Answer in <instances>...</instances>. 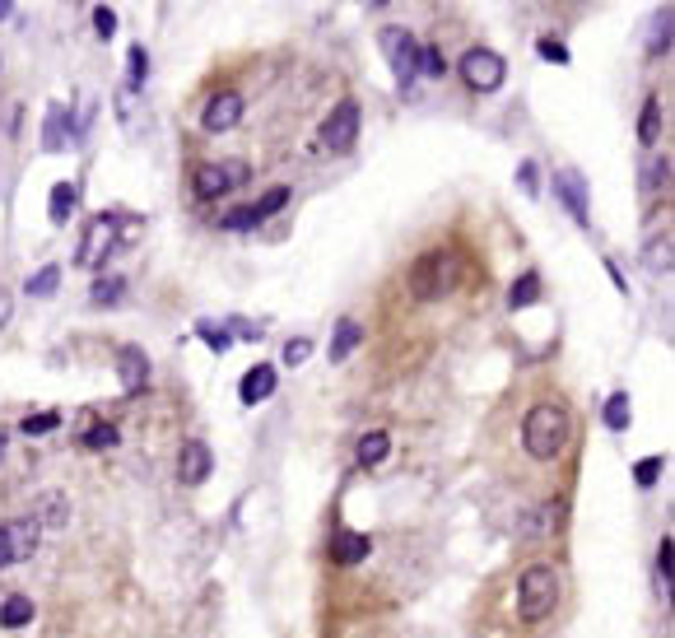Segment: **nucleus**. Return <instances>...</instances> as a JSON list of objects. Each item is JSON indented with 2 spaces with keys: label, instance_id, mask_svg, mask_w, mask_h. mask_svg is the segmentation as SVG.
Wrapping results in <instances>:
<instances>
[{
  "label": "nucleus",
  "instance_id": "obj_1",
  "mask_svg": "<svg viewBox=\"0 0 675 638\" xmlns=\"http://www.w3.org/2000/svg\"><path fill=\"white\" fill-rule=\"evenodd\" d=\"M517 448L531 466H559L573 448V406L559 392H536L517 420Z\"/></svg>",
  "mask_w": 675,
  "mask_h": 638
},
{
  "label": "nucleus",
  "instance_id": "obj_2",
  "mask_svg": "<svg viewBox=\"0 0 675 638\" xmlns=\"http://www.w3.org/2000/svg\"><path fill=\"white\" fill-rule=\"evenodd\" d=\"M466 252L457 243H443V247H429V252H419L410 261V271H405V299L419 303V308H429V303H443L452 299L466 280Z\"/></svg>",
  "mask_w": 675,
  "mask_h": 638
},
{
  "label": "nucleus",
  "instance_id": "obj_3",
  "mask_svg": "<svg viewBox=\"0 0 675 638\" xmlns=\"http://www.w3.org/2000/svg\"><path fill=\"white\" fill-rule=\"evenodd\" d=\"M554 606H559V573L550 564H527L522 573V583H517V611L527 625H540V620H550Z\"/></svg>",
  "mask_w": 675,
  "mask_h": 638
},
{
  "label": "nucleus",
  "instance_id": "obj_4",
  "mask_svg": "<svg viewBox=\"0 0 675 638\" xmlns=\"http://www.w3.org/2000/svg\"><path fill=\"white\" fill-rule=\"evenodd\" d=\"M247 177H252L247 163H196L191 168V191H196V201H219L233 187H243Z\"/></svg>",
  "mask_w": 675,
  "mask_h": 638
},
{
  "label": "nucleus",
  "instance_id": "obj_5",
  "mask_svg": "<svg viewBox=\"0 0 675 638\" xmlns=\"http://www.w3.org/2000/svg\"><path fill=\"white\" fill-rule=\"evenodd\" d=\"M378 47H382V56H387V66H392V75H396V84H415V75H419V42L405 33L401 24H387L378 33Z\"/></svg>",
  "mask_w": 675,
  "mask_h": 638
},
{
  "label": "nucleus",
  "instance_id": "obj_6",
  "mask_svg": "<svg viewBox=\"0 0 675 638\" xmlns=\"http://www.w3.org/2000/svg\"><path fill=\"white\" fill-rule=\"evenodd\" d=\"M457 70H461V80H466V89H475V94H494L508 80V66H503V56L494 47H471L457 61Z\"/></svg>",
  "mask_w": 675,
  "mask_h": 638
},
{
  "label": "nucleus",
  "instance_id": "obj_7",
  "mask_svg": "<svg viewBox=\"0 0 675 638\" xmlns=\"http://www.w3.org/2000/svg\"><path fill=\"white\" fill-rule=\"evenodd\" d=\"M359 126H364V108H359L354 98H340L322 122V145L331 154H350L354 140H359Z\"/></svg>",
  "mask_w": 675,
  "mask_h": 638
},
{
  "label": "nucleus",
  "instance_id": "obj_8",
  "mask_svg": "<svg viewBox=\"0 0 675 638\" xmlns=\"http://www.w3.org/2000/svg\"><path fill=\"white\" fill-rule=\"evenodd\" d=\"M112 247H117V219H112V215H94L89 224H84V243H80V252H75V261H80V266H89V271H98V266H108Z\"/></svg>",
  "mask_w": 675,
  "mask_h": 638
},
{
  "label": "nucleus",
  "instance_id": "obj_9",
  "mask_svg": "<svg viewBox=\"0 0 675 638\" xmlns=\"http://www.w3.org/2000/svg\"><path fill=\"white\" fill-rule=\"evenodd\" d=\"M243 112H247V98L238 94V89H219V94L205 103L201 126L210 136H224V131H233V126L243 122Z\"/></svg>",
  "mask_w": 675,
  "mask_h": 638
},
{
  "label": "nucleus",
  "instance_id": "obj_10",
  "mask_svg": "<svg viewBox=\"0 0 675 638\" xmlns=\"http://www.w3.org/2000/svg\"><path fill=\"white\" fill-rule=\"evenodd\" d=\"M210 471H215V457H210V448L205 443H182V457H177V480L187 489H196V485H205L210 480Z\"/></svg>",
  "mask_w": 675,
  "mask_h": 638
},
{
  "label": "nucleus",
  "instance_id": "obj_11",
  "mask_svg": "<svg viewBox=\"0 0 675 638\" xmlns=\"http://www.w3.org/2000/svg\"><path fill=\"white\" fill-rule=\"evenodd\" d=\"M275 387H280L275 364H257V368H247L243 382H238V401H243V406H261V401L275 396Z\"/></svg>",
  "mask_w": 675,
  "mask_h": 638
},
{
  "label": "nucleus",
  "instance_id": "obj_12",
  "mask_svg": "<svg viewBox=\"0 0 675 638\" xmlns=\"http://www.w3.org/2000/svg\"><path fill=\"white\" fill-rule=\"evenodd\" d=\"M117 373H122V387L126 392H140L145 387V378H149V359H145V350L140 345H122L117 350Z\"/></svg>",
  "mask_w": 675,
  "mask_h": 638
},
{
  "label": "nucleus",
  "instance_id": "obj_13",
  "mask_svg": "<svg viewBox=\"0 0 675 638\" xmlns=\"http://www.w3.org/2000/svg\"><path fill=\"white\" fill-rule=\"evenodd\" d=\"M554 191H559V201L573 210L578 224H592V215H587V187H582L578 173H554Z\"/></svg>",
  "mask_w": 675,
  "mask_h": 638
},
{
  "label": "nucleus",
  "instance_id": "obj_14",
  "mask_svg": "<svg viewBox=\"0 0 675 638\" xmlns=\"http://www.w3.org/2000/svg\"><path fill=\"white\" fill-rule=\"evenodd\" d=\"M359 466H368V471H373V466H382L387 462V452H392V434H387V429H368L364 438H359Z\"/></svg>",
  "mask_w": 675,
  "mask_h": 638
},
{
  "label": "nucleus",
  "instance_id": "obj_15",
  "mask_svg": "<svg viewBox=\"0 0 675 638\" xmlns=\"http://www.w3.org/2000/svg\"><path fill=\"white\" fill-rule=\"evenodd\" d=\"M364 345V326L354 322V317H345V322L336 326V336H331V364H340V359H350L354 350Z\"/></svg>",
  "mask_w": 675,
  "mask_h": 638
},
{
  "label": "nucleus",
  "instance_id": "obj_16",
  "mask_svg": "<svg viewBox=\"0 0 675 638\" xmlns=\"http://www.w3.org/2000/svg\"><path fill=\"white\" fill-rule=\"evenodd\" d=\"M368 550H373V541H368V536H354V531H340L336 545H331L336 564H345V569H350V564H364Z\"/></svg>",
  "mask_w": 675,
  "mask_h": 638
},
{
  "label": "nucleus",
  "instance_id": "obj_17",
  "mask_svg": "<svg viewBox=\"0 0 675 638\" xmlns=\"http://www.w3.org/2000/svg\"><path fill=\"white\" fill-rule=\"evenodd\" d=\"M38 527H42L38 517H19V522H14V527H10L14 559H28V555H33V550H38V536H42Z\"/></svg>",
  "mask_w": 675,
  "mask_h": 638
},
{
  "label": "nucleus",
  "instance_id": "obj_18",
  "mask_svg": "<svg viewBox=\"0 0 675 638\" xmlns=\"http://www.w3.org/2000/svg\"><path fill=\"white\" fill-rule=\"evenodd\" d=\"M0 625H5V629H24V625H33V597L14 592V597L0 601Z\"/></svg>",
  "mask_w": 675,
  "mask_h": 638
},
{
  "label": "nucleus",
  "instance_id": "obj_19",
  "mask_svg": "<svg viewBox=\"0 0 675 638\" xmlns=\"http://www.w3.org/2000/svg\"><path fill=\"white\" fill-rule=\"evenodd\" d=\"M75 205H80V187H75V182H56L52 201H47V215H52V224H66Z\"/></svg>",
  "mask_w": 675,
  "mask_h": 638
},
{
  "label": "nucleus",
  "instance_id": "obj_20",
  "mask_svg": "<svg viewBox=\"0 0 675 638\" xmlns=\"http://www.w3.org/2000/svg\"><path fill=\"white\" fill-rule=\"evenodd\" d=\"M266 219L257 215V205H233V210H224L219 215V229H229V233H252V229H261Z\"/></svg>",
  "mask_w": 675,
  "mask_h": 638
},
{
  "label": "nucleus",
  "instance_id": "obj_21",
  "mask_svg": "<svg viewBox=\"0 0 675 638\" xmlns=\"http://www.w3.org/2000/svg\"><path fill=\"white\" fill-rule=\"evenodd\" d=\"M638 140H643V145H657V140H662V98H648V103H643Z\"/></svg>",
  "mask_w": 675,
  "mask_h": 638
},
{
  "label": "nucleus",
  "instance_id": "obj_22",
  "mask_svg": "<svg viewBox=\"0 0 675 638\" xmlns=\"http://www.w3.org/2000/svg\"><path fill=\"white\" fill-rule=\"evenodd\" d=\"M66 108H61V103H52V108H47V126H42V150H61V145H66Z\"/></svg>",
  "mask_w": 675,
  "mask_h": 638
},
{
  "label": "nucleus",
  "instance_id": "obj_23",
  "mask_svg": "<svg viewBox=\"0 0 675 638\" xmlns=\"http://www.w3.org/2000/svg\"><path fill=\"white\" fill-rule=\"evenodd\" d=\"M671 52V5L652 14V38H648V56Z\"/></svg>",
  "mask_w": 675,
  "mask_h": 638
},
{
  "label": "nucleus",
  "instance_id": "obj_24",
  "mask_svg": "<svg viewBox=\"0 0 675 638\" xmlns=\"http://www.w3.org/2000/svg\"><path fill=\"white\" fill-rule=\"evenodd\" d=\"M629 420H634V401H629V392H615L606 401V429H629Z\"/></svg>",
  "mask_w": 675,
  "mask_h": 638
},
{
  "label": "nucleus",
  "instance_id": "obj_25",
  "mask_svg": "<svg viewBox=\"0 0 675 638\" xmlns=\"http://www.w3.org/2000/svg\"><path fill=\"white\" fill-rule=\"evenodd\" d=\"M56 285H61V266H42L38 275H28L24 280V289L33 294V299H52Z\"/></svg>",
  "mask_w": 675,
  "mask_h": 638
},
{
  "label": "nucleus",
  "instance_id": "obj_26",
  "mask_svg": "<svg viewBox=\"0 0 675 638\" xmlns=\"http://www.w3.org/2000/svg\"><path fill=\"white\" fill-rule=\"evenodd\" d=\"M536 299H540V275L536 271H527L513 289H508V308H531Z\"/></svg>",
  "mask_w": 675,
  "mask_h": 638
},
{
  "label": "nucleus",
  "instance_id": "obj_27",
  "mask_svg": "<svg viewBox=\"0 0 675 638\" xmlns=\"http://www.w3.org/2000/svg\"><path fill=\"white\" fill-rule=\"evenodd\" d=\"M126 294V280L122 275H112V280H94V289H89V299H94V308H112V303Z\"/></svg>",
  "mask_w": 675,
  "mask_h": 638
},
{
  "label": "nucleus",
  "instance_id": "obj_28",
  "mask_svg": "<svg viewBox=\"0 0 675 638\" xmlns=\"http://www.w3.org/2000/svg\"><path fill=\"white\" fill-rule=\"evenodd\" d=\"M666 187H671V159H666V154H657V159H652V168H648V177H643V191H648V196H662Z\"/></svg>",
  "mask_w": 675,
  "mask_h": 638
},
{
  "label": "nucleus",
  "instance_id": "obj_29",
  "mask_svg": "<svg viewBox=\"0 0 675 638\" xmlns=\"http://www.w3.org/2000/svg\"><path fill=\"white\" fill-rule=\"evenodd\" d=\"M196 336H201L215 354H224L233 345V331H229V326H219V322H196Z\"/></svg>",
  "mask_w": 675,
  "mask_h": 638
},
{
  "label": "nucleus",
  "instance_id": "obj_30",
  "mask_svg": "<svg viewBox=\"0 0 675 638\" xmlns=\"http://www.w3.org/2000/svg\"><path fill=\"white\" fill-rule=\"evenodd\" d=\"M145 80H149V56H145V47H131V56H126V84L145 89Z\"/></svg>",
  "mask_w": 675,
  "mask_h": 638
},
{
  "label": "nucleus",
  "instance_id": "obj_31",
  "mask_svg": "<svg viewBox=\"0 0 675 638\" xmlns=\"http://www.w3.org/2000/svg\"><path fill=\"white\" fill-rule=\"evenodd\" d=\"M419 70L424 75H433V80H443L447 75V56L433 47V42H419Z\"/></svg>",
  "mask_w": 675,
  "mask_h": 638
},
{
  "label": "nucleus",
  "instance_id": "obj_32",
  "mask_svg": "<svg viewBox=\"0 0 675 638\" xmlns=\"http://www.w3.org/2000/svg\"><path fill=\"white\" fill-rule=\"evenodd\" d=\"M289 196H294V187H270L266 196H261V201H257V215H261V219L280 215L284 205H289Z\"/></svg>",
  "mask_w": 675,
  "mask_h": 638
},
{
  "label": "nucleus",
  "instance_id": "obj_33",
  "mask_svg": "<svg viewBox=\"0 0 675 638\" xmlns=\"http://www.w3.org/2000/svg\"><path fill=\"white\" fill-rule=\"evenodd\" d=\"M648 266H652V271H671V233H657V238H652Z\"/></svg>",
  "mask_w": 675,
  "mask_h": 638
},
{
  "label": "nucleus",
  "instance_id": "obj_34",
  "mask_svg": "<svg viewBox=\"0 0 675 638\" xmlns=\"http://www.w3.org/2000/svg\"><path fill=\"white\" fill-rule=\"evenodd\" d=\"M536 52H540V61H554V66H568V47H564V38H554V33H545V38L536 42Z\"/></svg>",
  "mask_w": 675,
  "mask_h": 638
},
{
  "label": "nucleus",
  "instance_id": "obj_35",
  "mask_svg": "<svg viewBox=\"0 0 675 638\" xmlns=\"http://www.w3.org/2000/svg\"><path fill=\"white\" fill-rule=\"evenodd\" d=\"M56 424H61V415H56V410H42V415H28V420L19 424V429H24V434L33 438V434H52Z\"/></svg>",
  "mask_w": 675,
  "mask_h": 638
},
{
  "label": "nucleus",
  "instance_id": "obj_36",
  "mask_svg": "<svg viewBox=\"0 0 675 638\" xmlns=\"http://www.w3.org/2000/svg\"><path fill=\"white\" fill-rule=\"evenodd\" d=\"M662 466H666V457H648V462H638V466H634L638 489H652V485H657V476H662Z\"/></svg>",
  "mask_w": 675,
  "mask_h": 638
},
{
  "label": "nucleus",
  "instance_id": "obj_37",
  "mask_svg": "<svg viewBox=\"0 0 675 638\" xmlns=\"http://www.w3.org/2000/svg\"><path fill=\"white\" fill-rule=\"evenodd\" d=\"M308 354H312V340H308V336H294V340H284V364H289V368L308 364Z\"/></svg>",
  "mask_w": 675,
  "mask_h": 638
},
{
  "label": "nucleus",
  "instance_id": "obj_38",
  "mask_svg": "<svg viewBox=\"0 0 675 638\" xmlns=\"http://www.w3.org/2000/svg\"><path fill=\"white\" fill-rule=\"evenodd\" d=\"M84 448H117V429H112V424H94V429L84 434Z\"/></svg>",
  "mask_w": 675,
  "mask_h": 638
},
{
  "label": "nucleus",
  "instance_id": "obj_39",
  "mask_svg": "<svg viewBox=\"0 0 675 638\" xmlns=\"http://www.w3.org/2000/svg\"><path fill=\"white\" fill-rule=\"evenodd\" d=\"M94 33H98L103 42L117 33V10H112V5H98V10H94Z\"/></svg>",
  "mask_w": 675,
  "mask_h": 638
},
{
  "label": "nucleus",
  "instance_id": "obj_40",
  "mask_svg": "<svg viewBox=\"0 0 675 638\" xmlns=\"http://www.w3.org/2000/svg\"><path fill=\"white\" fill-rule=\"evenodd\" d=\"M671 559H675V545H671V536H666V541L657 545V573L666 578V587H671V569H675Z\"/></svg>",
  "mask_w": 675,
  "mask_h": 638
},
{
  "label": "nucleus",
  "instance_id": "obj_41",
  "mask_svg": "<svg viewBox=\"0 0 675 638\" xmlns=\"http://www.w3.org/2000/svg\"><path fill=\"white\" fill-rule=\"evenodd\" d=\"M517 182H522V191H527V196H540V191H536V168H531V163H522V168H517Z\"/></svg>",
  "mask_w": 675,
  "mask_h": 638
},
{
  "label": "nucleus",
  "instance_id": "obj_42",
  "mask_svg": "<svg viewBox=\"0 0 675 638\" xmlns=\"http://www.w3.org/2000/svg\"><path fill=\"white\" fill-rule=\"evenodd\" d=\"M14 564V545H10V527H0V569Z\"/></svg>",
  "mask_w": 675,
  "mask_h": 638
},
{
  "label": "nucleus",
  "instance_id": "obj_43",
  "mask_svg": "<svg viewBox=\"0 0 675 638\" xmlns=\"http://www.w3.org/2000/svg\"><path fill=\"white\" fill-rule=\"evenodd\" d=\"M229 331H238V336H247V340H257V336H261V326L243 322V317H233V322H229Z\"/></svg>",
  "mask_w": 675,
  "mask_h": 638
},
{
  "label": "nucleus",
  "instance_id": "obj_44",
  "mask_svg": "<svg viewBox=\"0 0 675 638\" xmlns=\"http://www.w3.org/2000/svg\"><path fill=\"white\" fill-rule=\"evenodd\" d=\"M10 313H14V299H10V294H5V289H0V326L10 322Z\"/></svg>",
  "mask_w": 675,
  "mask_h": 638
},
{
  "label": "nucleus",
  "instance_id": "obj_45",
  "mask_svg": "<svg viewBox=\"0 0 675 638\" xmlns=\"http://www.w3.org/2000/svg\"><path fill=\"white\" fill-rule=\"evenodd\" d=\"M10 14H14V0H0V24H5Z\"/></svg>",
  "mask_w": 675,
  "mask_h": 638
},
{
  "label": "nucleus",
  "instance_id": "obj_46",
  "mask_svg": "<svg viewBox=\"0 0 675 638\" xmlns=\"http://www.w3.org/2000/svg\"><path fill=\"white\" fill-rule=\"evenodd\" d=\"M368 5H373V10H382V5H387V0H368Z\"/></svg>",
  "mask_w": 675,
  "mask_h": 638
},
{
  "label": "nucleus",
  "instance_id": "obj_47",
  "mask_svg": "<svg viewBox=\"0 0 675 638\" xmlns=\"http://www.w3.org/2000/svg\"><path fill=\"white\" fill-rule=\"evenodd\" d=\"M0 457H5V434H0Z\"/></svg>",
  "mask_w": 675,
  "mask_h": 638
}]
</instances>
